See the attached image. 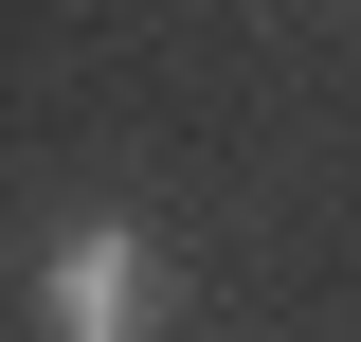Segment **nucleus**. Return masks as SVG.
<instances>
[{
    "instance_id": "1",
    "label": "nucleus",
    "mask_w": 361,
    "mask_h": 342,
    "mask_svg": "<svg viewBox=\"0 0 361 342\" xmlns=\"http://www.w3.org/2000/svg\"><path fill=\"white\" fill-rule=\"evenodd\" d=\"M37 324H54V342H127V324H163V270H145V234H127V216L54 234V289H37Z\"/></svg>"
}]
</instances>
